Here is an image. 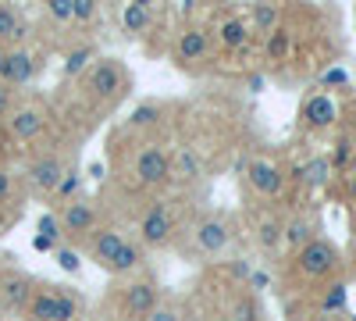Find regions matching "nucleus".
Returning <instances> with one entry per match:
<instances>
[{"label":"nucleus","instance_id":"09e8293b","mask_svg":"<svg viewBox=\"0 0 356 321\" xmlns=\"http://www.w3.org/2000/svg\"><path fill=\"white\" fill-rule=\"evenodd\" d=\"M349 189H353V200H356V175H353V186Z\"/></svg>","mask_w":356,"mask_h":321},{"label":"nucleus","instance_id":"4468645a","mask_svg":"<svg viewBox=\"0 0 356 321\" xmlns=\"http://www.w3.org/2000/svg\"><path fill=\"white\" fill-rule=\"evenodd\" d=\"M122 243H125V232L122 228H97L93 232V240H89V253H93V260L100 268H107L111 272V260H114V253L122 250Z\"/></svg>","mask_w":356,"mask_h":321},{"label":"nucleus","instance_id":"0eeeda50","mask_svg":"<svg viewBox=\"0 0 356 321\" xmlns=\"http://www.w3.org/2000/svg\"><path fill=\"white\" fill-rule=\"evenodd\" d=\"M136 179L143 186H164L171 179V157L157 147V143H146V147L136 154Z\"/></svg>","mask_w":356,"mask_h":321},{"label":"nucleus","instance_id":"49530a36","mask_svg":"<svg viewBox=\"0 0 356 321\" xmlns=\"http://www.w3.org/2000/svg\"><path fill=\"white\" fill-rule=\"evenodd\" d=\"M4 154H8V147H4V139H0V161H4Z\"/></svg>","mask_w":356,"mask_h":321},{"label":"nucleus","instance_id":"4be33fe9","mask_svg":"<svg viewBox=\"0 0 356 321\" xmlns=\"http://www.w3.org/2000/svg\"><path fill=\"white\" fill-rule=\"evenodd\" d=\"M25 33L29 29H25L22 15L15 8H8V4H0V43H22Z\"/></svg>","mask_w":356,"mask_h":321},{"label":"nucleus","instance_id":"bb28decb","mask_svg":"<svg viewBox=\"0 0 356 321\" xmlns=\"http://www.w3.org/2000/svg\"><path fill=\"white\" fill-rule=\"evenodd\" d=\"M97 57V50L89 47V43H82V47H75L68 57H65V75L72 79V75H82L86 68H89V61Z\"/></svg>","mask_w":356,"mask_h":321},{"label":"nucleus","instance_id":"412c9836","mask_svg":"<svg viewBox=\"0 0 356 321\" xmlns=\"http://www.w3.org/2000/svg\"><path fill=\"white\" fill-rule=\"evenodd\" d=\"M143 257H146V250H143L136 240H129V236H125L122 250H118V253H114V260H111V272H114V275H129V272H136V268L143 265Z\"/></svg>","mask_w":356,"mask_h":321},{"label":"nucleus","instance_id":"c85d7f7f","mask_svg":"<svg viewBox=\"0 0 356 321\" xmlns=\"http://www.w3.org/2000/svg\"><path fill=\"white\" fill-rule=\"evenodd\" d=\"M79 186H82V175H79L75 168H68L65 179H61V186H57V193H54V200H61V203L79 200Z\"/></svg>","mask_w":356,"mask_h":321},{"label":"nucleus","instance_id":"9b49d317","mask_svg":"<svg viewBox=\"0 0 356 321\" xmlns=\"http://www.w3.org/2000/svg\"><path fill=\"white\" fill-rule=\"evenodd\" d=\"M40 72V65H36V54L33 50H25V47H15V50H8V61H4V86H11V90H18V86H25V82H33V75Z\"/></svg>","mask_w":356,"mask_h":321},{"label":"nucleus","instance_id":"a18cd8bd","mask_svg":"<svg viewBox=\"0 0 356 321\" xmlns=\"http://www.w3.org/2000/svg\"><path fill=\"white\" fill-rule=\"evenodd\" d=\"M4 61H8V50H0V79H4Z\"/></svg>","mask_w":356,"mask_h":321},{"label":"nucleus","instance_id":"f704fd0d","mask_svg":"<svg viewBox=\"0 0 356 321\" xmlns=\"http://www.w3.org/2000/svg\"><path fill=\"white\" fill-rule=\"evenodd\" d=\"M171 175H178V179H196V175H200V168H196V157L186 150L182 157H178V161L171 164Z\"/></svg>","mask_w":356,"mask_h":321},{"label":"nucleus","instance_id":"f3484780","mask_svg":"<svg viewBox=\"0 0 356 321\" xmlns=\"http://www.w3.org/2000/svg\"><path fill=\"white\" fill-rule=\"evenodd\" d=\"M303 118H307V125H310V129H328V125L335 122V104H332L328 97H324V93H317V97H310V100H307Z\"/></svg>","mask_w":356,"mask_h":321},{"label":"nucleus","instance_id":"72a5a7b5","mask_svg":"<svg viewBox=\"0 0 356 321\" xmlns=\"http://www.w3.org/2000/svg\"><path fill=\"white\" fill-rule=\"evenodd\" d=\"M36 236H47V240H61V218L57 214H43L40 221H36Z\"/></svg>","mask_w":356,"mask_h":321},{"label":"nucleus","instance_id":"e433bc0d","mask_svg":"<svg viewBox=\"0 0 356 321\" xmlns=\"http://www.w3.org/2000/svg\"><path fill=\"white\" fill-rule=\"evenodd\" d=\"M15 93L18 90H11V86L0 82V118H11V114H15V107H18V97Z\"/></svg>","mask_w":356,"mask_h":321},{"label":"nucleus","instance_id":"4c0bfd02","mask_svg":"<svg viewBox=\"0 0 356 321\" xmlns=\"http://www.w3.org/2000/svg\"><path fill=\"white\" fill-rule=\"evenodd\" d=\"M47 15H50L54 22H72V0H50Z\"/></svg>","mask_w":356,"mask_h":321},{"label":"nucleus","instance_id":"a878e982","mask_svg":"<svg viewBox=\"0 0 356 321\" xmlns=\"http://www.w3.org/2000/svg\"><path fill=\"white\" fill-rule=\"evenodd\" d=\"M54 314H57V321H79V300L65 285L54 289Z\"/></svg>","mask_w":356,"mask_h":321},{"label":"nucleus","instance_id":"37998d69","mask_svg":"<svg viewBox=\"0 0 356 321\" xmlns=\"http://www.w3.org/2000/svg\"><path fill=\"white\" fill-rule=\"evenodd\" d=\"M89 179H104V164H100V161L89 164Z\"/></svg>","mask_w":356,"mask_h":321},{"label":"nucleus","instance_id":"f257e3e1","mask_svg":"<svg viewBox=\"0 0 356 321\" xmlns=\"http://www.w3.org/2000/svg\"><path fill=\"white\" fill-rule=\"evenodd\" d=\"M86 93L100 100V104H118V100H125L129 93V86H132V75L114 61V57H100V61L93 68H86Z\"/></svg>","mask_w":356,"mask_h":321},{"label":"nucleus","instance_id":"c9c22d12","mask_svg":"<svg viewBox=\"0 0 356 321\" xmlns=\"http://www.w3.org/2000/svg\"><path fill=\"white\" fill-rule=\"evenodd\" d=\"M93 18H97L93 0H72V22H93Z\"/></svg>","mask_w":356,"mask_h":321},{"label":"nucleus","instance_id":"58836bf2","mask_svg":"<svg viewBox=\"0 0 356 321\" xmlns=\"http://www.w3.org/2000/svg\"><path fill=\"white\" fill-rule=\"evenodd\" d=\"M150 321H182V314H178V307H171V304H157Z\"/></svg>","mask_w":356,"mask_h":321},{"label":"nucleus","instance_id":"39448f33","mask_svg":"<svg viewBox=\"0 0 356 321\" xmlns=\"http://www.w3.org/2000/svg\"><path fill=\"white\" fill-rule=\"evenodd\" d=\"M157 304H161L157 282L139 279V282H129V285H125V300H122L125 321H150V314L157 311Z\"/></svg>","mask_w":356,"mask_h":321},{"label":"nucleus","instance_id":"c03bdc74","mask_svg":"<svg viewBox=\"0 0 356 321\" xmlns=\"http://www.w3.org/2000/svg\"><path fill=\"white\" fill-rule=\"evenodd\" d=\"M335 82H346V75L342 72H328V75H324V86H335Z\"/></svg>","mask_w":356,"mask_h":321},{"label":"nucleus","instance_id":"79ce46f5","mask_svg":"<svg viewBox=\"0 0 356 321\" xmlns=\"http://www.w3.org/2000/svg\"><path fill=\"white\" fill-rule=\"evenodd\" d=\"M267 285V275L264 272H250V289H264Z\"/></svg>","mask_w":356,"mask_h":321},{"label":"nucleus","instance_id":"ea45409f","mask_svg":"<svg viewBox=\"0 0 356 321\" xmlns=\"http://www.w3.org/2000/svg\"><path fill=\"white\" fill-rule=\"evenodd\" d=\"M33 250L50 253V250H57V243H54V240H47V236H33Z\"/></svg>","mask_w":356,"mask_h":321},{"label":"nucleus","instance_id":"6ab92c4d","mask_svg":"<svg viewBox=\"0 0 356 321\" xmlns=\"http://www.w3.org/2000/svg\"><path fill=\"white\" fill-rule=\"evenodd\" d=\"M310 240H317V236H314V221H310V218H292V221H282V243H289L296 253H300Z\"/></svg>","mask_w":356,"mask_h":321},{"label":"nucleus","instance_id":"1a4fd4ad","mask_svg":"<svg viewBox=\"0 0 356 321\" xmlns=\"http://www.w3.org/2000/svg\"><path fill=\"white\" fill-rule=\"evenodd\" d=\"M211 43H214V33L207 25H189L182 29V36L175 43V61L178 65H196L211 54Z\"/></svg>","mask_w":356,"mask_h":321},{"label":"nucleus","instance_id":"f8f14e48","mask_svg":"<svg viewBox=\"0 0 356 321\" xmlns=\"http://www.w3.org/2000/svg\"><path fill=\"white\" fill-rule=\"evenodd\" d=\"M33 279L22 275V272H8V275H0V307L4 311H25L29 297H33Z\"/></svg>","mask_w":356,"mask_h":321},{"label":"nucleus","instance_id":"7ed1b4c3","mask_svg":"<svg viewBox=\"0 0 356 321\" xmlns=\"http://www.w3.org/2000/svg\"><path fill=\"white\" fill-rule=\"evenodd\" d=\"M296 268H300V275L303 279H328V275H335L339 272V250H335V243H328V240H310L300 253H296Z\"/></svg>","mask_w":356,"mask_h":321},{"label":"nucleus","instance_id":"f03ea898","mask_svg":"<svg viewBox=\"0 0 356 321\" xmlns=\"http://www.w3.org/2000/svg\"><path fill=\"white\" fill-rule=\"evenodd\" d=\"M97 228H100V208H97V200L79 196V200L65 203V211H61V232H65L68 240L89 243Z\"/></svg>","mask_w":356,"mask_h":321},{"label":"nucleus","instance_id":"423d86ee","mask_svg":"<svg viewBox=\"0 0 356 321\" xmlns=\"http://www.w3.org/2000/svg\"><path fill=\"white\" fill-rule=\"evenodd\" d=\"M65 171H68V164L61 161V154H40V157L29 161L25 175H29V186H33L36 193L54 196L57 186H61V179H65Z\"/></svg>","mask_w":356,"mask_h":321},{"label":"nucleus","instance_id":"2eb2a0df","mask_svg":"<svg viewBox=\"0 0 356 321\" xmlns=\"http://www.w3.org/2000/svg\"><path fill=\"white\" fill-rule=\"evenodd\" d=\"M218 43L225 50H243L250 43V22L239 18V15H228L218 22Z\"/></svg>","mask_w":356,"mask_h":321},{"label":"nucleus","instance_id":"20e7f679","mask_svg":"<svg viewBox=\"0 0 356 321\" xmlns=\"http://www.w3.org/2000/svg\"><path fill=\"white\" fill-rule=\"evenodd\" d=\"M175 236V218L168 211V203H154V208H146V214L139 218V246L143 250H161L168 246Z\"/></svg>","mask_w":356,"mask_h":321},{"label":"nucleus","instance_id":"ddd939ff","mask_svg":"<svg viewBox=\"0 0 356 321\" xmlns=\"http://www.w3.org/2000/svg\"><path fill=\"white\" fill-rule=\"evenodd\" d=\"M246 179H250V186H253L260 196H278V193H282V186H285L282 168H278V164H271V161H250Z\"/></svg>","mask_w":356,"mask_h":321},{"label":"nucleus","instance_id":"9d476101","mask_svg":"<svg viewBox=\"0 0 356 321\" xmlns=\"http://www.w3.org/2000/svg\"><path fill=\"white\" fill-rule=\"evenodd\" d=\"M8 125H11V136H15V139L36 143V139L43 136V129H47V111H43L40 104H18L15 114L8 118Z\"/></svg>","mask_w":356,"mask_h":321},{"label":"nucleus","instance_id":"b1692460","mask_svg":"<svg viewBox=\"0 0 356 321\" xmlns=\"http://www.w3.org/2000/svg\"><path fill=\"white\" fill-rule=\"evenodd\" d=\"M257 243L264 250H278L282 246V221L278 218H260L257 221Z\"/></svg>","mask_w":356,"mask_h":321},{"label":"nucleus","instance_id":"393cba45","mask_svg":"<svg viewBox=\"0 0 356 321\" xmlns=\"http://www.w3.org/2000/svg\"><path fill=\"white\" fill-rule=\"evenodd\" d=\"M328 175H332V161L328 157H314V161H307L300 168V179L307 186H324V182H328Z\"/></svg>","mask_w":356,"mask_h":321},{"label":"nucleus","instance_id":"6e6552de","mask_svg":"<svg viewBox=\"0 0 356 321\" xmlns=\"http://www.w3.org/2000/svg\"><path fill=\"white\" fill-rule=\"evenodd\" d=\"M193 240H196V250H200L203 257H214V253H221V250L228 246V240H232L228 218H225V214H207V218L196 225Z\"/></svg>","mask_w":356,"mask_h":321},{"label":"nucleus","instance_id":"dca6fc26","mask_svg":"<svg viewBox=\"0 0 356 321\" xmlns=\"http://www.w3.org/2000/svg\"><path fill=\"white\" fill-rule=\"evenodd\" d=\"M150 22H154V11H150V4H143V0H132V4L122 8V29L129 36H143L146 29H150Z\"/></svg>","mask_w":356,"mask_h":321},{"label":"nucleus","instance_id":"2f4dec72","mask_svg":"<svg viewBox=\"0 0 356 321\" xmlns=\"http://www.w3.org/2000/svg\"><path fill=\"white\" fill-rule=\"evenodd\" d=\"M54 257H57V265H61L68 275H79V272H82V257H79L72 246H57Z\"/></svg>","mask_w":356,"mask_h":321},{"label":"nucleus","instance_id":"cd10ccee","mask_svg":"<svg viewBox=\"0 0 356 321\" xmlns=\"http://www.w3.org/2000/svg\"><path fill=\"white\" fill-rule=\"evenodd\" d=\"M289 47H292L289 29H285V25H278L275 33L267 36V43H264V50H267V61H282V57L289 54Z\"/></svg>","mask_w":356,"mask_h":321},{"label":"nucleus","instance_id":"7c9ffc66","mask_svg":"<svg viewBox=\"0 0 356 321\" xmlns=\"http://www.w3.org/2000/svg\"><path fill=\"white\" fill-rule=\"evenodd\" d=\"M342 307H346V285H342V282H332L328 293H324V300H321V311L332 318V314L342 311Z\"/></svg>","mask_w":356,"mask_h":321},{"label":"nucleus","instance_id":"473e14b6","mask_svg":"<svg viewBox=\"0 0 356 321\" xmlns=\"http://www.w3.org/2000/svg\"><path fill=\"white\" fill-rule=\"evenodd\" d=\"M157 118H161V107H157V104H139V107L132 111V125H136V129L154 125Z\"/></svg>","mask_w":356,"mask_h":321},{"label":"nucleus","instance_id":"de8ad7c7","mask_svg":"<svg viewBox=\"0 0 356 321\" xmlns=\"http://www.w3.org/2000/svg\"><path fill=\"white\" fill-rule=\"evenodd\" d=\"M314 321H335V318H328V314H321V318H314Z\"/></svg>","mask_w":356,"mask_h":321},{"label":"nucleus","instance_id":"5701e85b","mask_svg":"<svg viewBox=\"0 0 356 321\" xmlns=\"http://www.w3.org/2000/svg\"><path fill=\"white\" fill-rule=\"evenodd\" d=\"M228 321H260V304L257 297L243 293V297H235L228 304Z\"/></svg>","mask_w":356,"mask_h":321},{"label":"nucleus","instance_id":"aec40b11","mask_svg":"<svg viewBox=\"0 0 356 321\" xmlns=\"http://www.w3.org/2000/svg\"><path fill=\"white\" fill-rule=\"evenodd\" d=\"M25 321H57L54 314V289H33V297L25 304Z\"/></svg>","mask_w":356,"mask_h":321},{"label":"nucleus","instance_id":"a211bd4d","mask_svg":"<svg viewBox=\"0 0 356 321\" xmlns=\"http://www.w3.org/2000/svg\"><path fill=\"white\" fill-rule=\"evenodd\" d=\"M282 25V8L278 4H253L250 8V29L260 36H271Z\"/></svg>","mask_w":356,"mask_h":321},{"label":"nucleus","instance_id":"a19ab883","mask_svg":"<svg viewBox=\"0 0 356 321\" xmlns=\"http://www.w3.org/2000/svg\"><path fill=\"white\" fill-rule=\"evenodd\" d=\"M15 221H18V214H15V211H11V214L0 211V236H8V232L15 228Z\"/></svg>","mask_w":356,"mask_h":321},{"label":"nucleus","instance_id":"c756f323","mask_svg":"<svg viewBox=\"0 0 356 321\" xmlns=\"http://www.w3.org/2000/svg\"><path fill=\"white\" fill-rule=\"evenodd\" d=\"M15 200H18V179H15V171L0 168V211L11 208Z\"/></svg>","mask_w":356,"mask_h":321}]
</instances>
